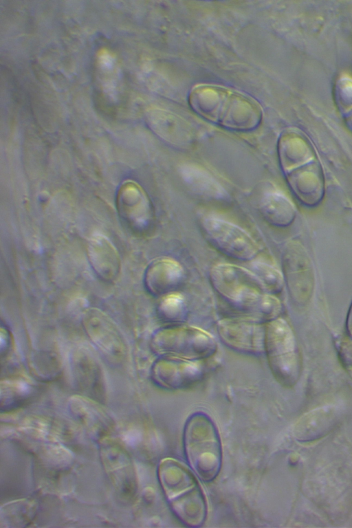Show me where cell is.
I'll list each match as a JSON object with an SVG mask.
<instances>
[{"label": "cell", "mask_w": 352, "mask_h": 528, "mask_svg": "<svg viewBox=\"0 0 352 528\" xmlns=\"http://www.w3.org/2000/svg\"><path fill=\"white\" fill-rule=\"evenodd\" d=\"M182 266L170 258H158L149 264L144 274V285L151 294L164 296L172 293L182 283Z\"/></svg>", "instance_id": "9a60e30c"}, {"label": "cell", "mask_w": 352, "mask_h": 528, "mask_svg": "<svg viewBox=\"0 0 352 528\" xmlns=\"http://www.w3.org/2000/svg\"><path fill=\"white\" fill-rule=\"evenodd\" d=\"M151 375L162 388L182 390L197 384L204 377V368L199 361L162 356L153 364Z\"/></svg>", "instance_id": "30bf717a"}, {"label": "cell", "mask_w": 352, "mask_h": 528, "mask_svg": "<svg viewBox=\"0 0 352 528\" xmlns=\"http://www.w3.org/2000/svg\"><path fill=\"white\" fill-rule=\"evenodd\" d=\"M157 314L166 322L182 321L186 314L184 298L180 294L173 292L162 296L157 306Z\"/></svg>", "instance_id": "d4e9b609"}, {"label": "cell", "mask_w": 352, "mask_h": 528, "mask_svg": "<svg viewBox=\"0 0 352 528\" xmlns=\"http://www.w3.org/2000/svg\"><path fill=\"white\" fill-rule=\"evenodd\" d=\"M104 463L110 478L122 493L132 494L135 486L134 472L126 454L119 447H104Z\"/></svg>", "instance_id": "d6986e66"}, {"label": "cell", "mask_w": 352, "mask_h": 528, "mask_svg": "<svg viewBox=\"0 0 352 528\" xmlns=\"http://www.w3.org/2000/svg\"><path fill=\"white\" fill-rule=\"evenodd\" d=\"M258 210L269 224L278 228L289 226L296 217V208L292 202L274 188H267L261 195Z\"/></svg>", "instance_id": "ac0fdd59"}, {"label": "cell", "mask_w": 352, "mask_h": 528, "mask_svg": "<svg viewBox=\"0 0 352 528\" xmlns=\"http://www.w3.org/2000/svg\"><path fill=\"white\" fill-rule=\"evenodd\" d=\"M153 351L162 356L199 361L213 356L217 344L208 332L192 326L171 325L156 331L151 342Z\"/></svg>", "instance_id": "52a82bcc"}, {"label": "cell", "mask_w": 352, "mask_h": 528, "mask_svg": "<svg viewBox=\"0 0 352 528\" xmlns=\"http://www.w3.org/2000/svg\"><path fill=\"white\" fill-rule=\"evenodd\" d=\"M221 340L236 351L250 354L265 351V329L259 322L246 318H225L219 321Z\"/></svg>", "instance_id": "7c38bea8"}, {"label": "cell", "mask_w": 352, "mask_h": 528, "mask_svg": "<svg viewBox=\"0 0 352 528\" xmlns=\"http://www.w3.org/2000/svg\"><path fill=\"white\" fill-rule=\"evenodd\" d=\"M36 513V505L33 501L19 500L10 503L1 508V521L12 526L30 522Z\"/></svg>", "instance_id": "cb8c5ba5"}, {"label": "cell", "mask_w": 352, "mask_h": 528, "mask_svg": "<svg viewBox=\"0 0 352 528\" xmlns=\"http://www.w3.org/2000/svg\"><path fill=\"white\" fill-rule=\"evenodd\" d=\"M31 386L21 379L6 380L1 384V406L14 408L25 402L31 394Z\"/></svg>", "instance_id": "7402d4cb"}, {"label": "cell", "mask_w": 352, "mask_h": 528, "mask_svg": "<svg viewBox=\"0 0 352 528\" xmlns=\"http://www.w3.org/2000/svg\"><path fill=\"white\" fill-rule=\"evenodd\" d=\"M347 326H348L349 331L352 335V306L351 307V309L348 316Z\"/></svg>", "instance_id": "484cf974"}, {"label": "cell", "mask_w": 352, "mask_h": 528, "mask_svg": "<svg viewBox=\"0 0 352 528\" xmlns=\"http://www.w3.org/2000/svg\"><path fill=\"white\" fill-rule=\"evenodd\" d=\"M87 254L90 264L102 280H114L119 274L120 260L113 244L104 236H93L88 243Z\"/></svg>", "instance_id": "2e32d148"}, {"label": "cell", "mask_w": 352, "mask_h": 528, "mask_svg": "<svg viewBox=\"0 0 352 528\" xmlns=\"http://www.w3.org/2000/svg\"><path fill=\"white\" fill-rule=\"evenodd\" d=\"M188 104L204 120L231 131H252L262 121V109L255 100L217 85L195 86L189 93Z\"/></svg>", "instance_id": "7a4b0ae2"}, {"label": "cell", "mask_w": 352, "mask_h": 528, "mask_svg": "<svg viewBox=\"0 0 352 528\" xmlns=\"http://www.w3.org/2000/svg\"><path fill=\"white\" fill-rule=\"evenodd\" d=\"M265 351L271 372L283 386L296 385L301 373V360L292 329L280 318L267 322Z\"/></svg>", "instance_id": "8992f818"}, {"label": "cell", "mask_w": 352, "mask_h": 528, "mask_svg": "<svg viewBox=\"0 0 352 528\" xmlns=\"http://www.w3.org/2000/svg\"><path fill=\"white\" fill-rule=\"evenodd\" d=\"M163 121V124L158 126L156 131L166 142L178 146H185L192 142V132L184 120L173 115H168Z\"/></svg>", "instance_id": "ffe728a7"}, {"label": "cell", "mask_w": 352, "mask_h": 528, "mask_svg": "<svg viewBox=\"0 0 352 528\" xmlns=\"http://www.w3.org/2000/svg\"><path fill=\"white\" fill-rule=\"evenodd\" d=\"M116 205L120 219L133 234L144 236L153 230V206L140 185L133 181L124 182L118 190Z\"/></svg>", "instance_id": "9c48e42d"}, {"label": "cell", "mask_w": 352, "mask_h": 528, "mask_svg": "<svg viewBox=\"0 0 352 528\" xmlns=\"http://www.w3.org/2000/svg\"><path fill=\"white\" fill-rule=\"evenodd\" d=\"M83 325L88 336L108 358L118 360L124 358L126 345L119 331L103 313L96 309L85 316Z\"/></svg>", "instance_id": "4fadbf2b"}, {"label": "cell", "mask_w": 352, "mask_h": 528, "mask_svg": "<svg viewBox=\"0 0 352 528\" xmlns=\"http://www.w3.org/2000/svg\"><path fill=\"white\" fill-rule=\"evenodd\" d=\"M250 271L261 283L265 292L270 294L280 292L284 287V276L274 267L263 262L252 263Z\"/></svg>", "instance_id": "603a6c76"}, {"label": "cell", "mask_w": 352, "mask_h": 528, "mask_svg": "<svg viewBox=\"0 0 352 528\" xmlns=\"http://www.w3.org/2000/svg\"><path fill=\"white\" fill-rule=\"evenodd\" d=\"M192 470L175 459L161 461L157 470L160 486L169 508L183 525L201 527L207 516V503Z\"/></svg>", "instance_id": "277c9868"}, {"label": "cell", "mask_w": 352, "mask_h": 528, "mask_svg": "<svg viewBox=\"0 0 352 528\" xmlns=\"http://www.w3.org/2000/svg\"><path fill=\"white\" fill-rule=\"evenodd\" d=\"M201 232L208 243L228 257L251 261L259 252L256 241L241 227L214 216L201 220Z\"/></svg>", "instance_id": "ba28073f"}, {"label": "cell", "mask_w": 352, "mask_h": 528, "mask_svg": "<svg viewBox=\"0 0 352 528\" xmlns=\"http://www.w3.org/2000/svg\"><path fill=\"white\" fill-rule=\"evenodd\" d=\"M179 174L184 184L195 194L211 200L228 199V193L223 186L202 167L184 164L179 166Z\"/></svg>", "instance_id": "e0dca14e"}, {"label": "cell", "mask_w": 352, "mask_h": 528, "mask_svg": "<svg viewBox=\"0 0 352 528\" xmlns=\"http://www.w3.org/2000/svg\"><path fill=\"white\" fill-rule=\"evenodd\" d=\"M340 410L329 405L316 408L303 415L295 424L293 434L300 442H311L327 435L339 424Z\"/></svg>", "instance_id": "5bb4252c"}, {"label": "cell", "mask_w": 352, "mask_h": 528, "mask_svg": "<svg viewBox=\"0 0 352 528\" xmlns=\"http://www.w3.org/2000/svg\"><path fill=\"white\" fill-rule=\"evenodd\" d=\"M186 461L195 475L205 483L214 481L222 467L221 441L216 425L202 412L186 420L183 434Z\"/></svg>", "instance_id": "5b68a950"}, {"label": "cell", "mask_w": 352, "mask_h": 528, "mask_svg": "<svg viewBox=\"0 0 352 528\" xmlns=\"http://www.w3.org/2000/svg\"><path fill=\"white\" fill-rule=\"evenodd\" d=\"M283 267L291 297L299 304L308 302L314 290V276L304 248L296 243L289 245L284 252Z\"/></svg>", "instance_id": "8fae6325"}, {"label": "cell", "mask_w": 352, "mask_h": 528, "mask_svg": "<svg viewBox=\"0 0 352 528\" xmlns=\"http://www.w3.org/2000/svg\"><path fill=\"white\" fill-rule=\"evenodd\" d=\"M280 168L294 193L302 202L314 205L323 195V178L319 162L308 140L289 131L278 142Z\"/></svg>", "instance_id": "3957f363"}, {"label": "cell", "mask_w": 352, "mask_h": 528, "mask_svg": "<svg viewBox=\"0 0 352 528\" xmlns=\"http://www.w3.org/2000/svg\"><path fill=\"white\" fill-rule=\"evenodd\" d=\"M334 98L347 127L352 131V78L342 75L336 80Z\"/></svg>", "instance_id": "44dd1931"}, {"label": "cell", "mask_w": 352, "mask_h": 528, "mask_svg": "<svg viewBox=\"0 0 352 528\" xmlns=\"http://www.w3.org/2000/svg\"><path fill=\"white\" fill-rule=\"evenodd\" d=\"M210 280L215 291L244 318L269 322L281 312L280 300L265 292L250 270L232 264H217L210 270Z\"/></svg>", "instance_id": "6da1fadb"}]
</instances>
